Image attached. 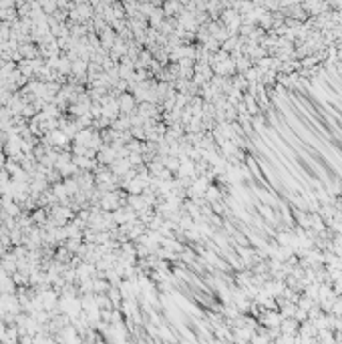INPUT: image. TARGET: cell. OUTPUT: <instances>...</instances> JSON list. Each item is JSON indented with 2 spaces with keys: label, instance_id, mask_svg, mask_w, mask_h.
I'll return each instance as SVG.
<instances>
[{
  "label": "cell",
  "instance_id": "3",
  "mask_svg": "<svg viewBox=\"0 0 342 344\" xmlns=\"http://www.w3.org/2000/svg\"><path fill=\"white\" fill-rule=\"evenodd\" d=\"M179 10H181V6H179V4H175V2H167L165 6H163V15L169 16V15H173V12H179Z\"/></svg>",
  "mask_w": 342,
  "mask_h": 344
},
{
  "label": "cell",
  "instance_id": "2",
  "mask_svg": "<svg viewBox=\"0 0 342 344\" xmlns=\"http://www.w3.org/2000/svg\"><path fill=\"white\" fill-rule=\"evenodd\" d=\"M71 75H75V79H83L85 75H89V61L75 59V61H73V71H71Z\"/></svg>",
  "mask_w": 342,
  "mask_h": 344
},
{
  "label": "cell",
  "instance_id": "1",
  "mask_svg": "<svg viewBox=\"0 0 342 344\" xmlns=\"http://www.w3.org/2000/svg\"><path fill=\"white\" fill-rule=\"evenodd\" d=\"M117 103H119L121 115H133V113H135L137 101H135V97H133V93H123V95H119Z\"/></svg>",
  "mask_w": 342,
  "mask_h": 344
}]
</instances>
